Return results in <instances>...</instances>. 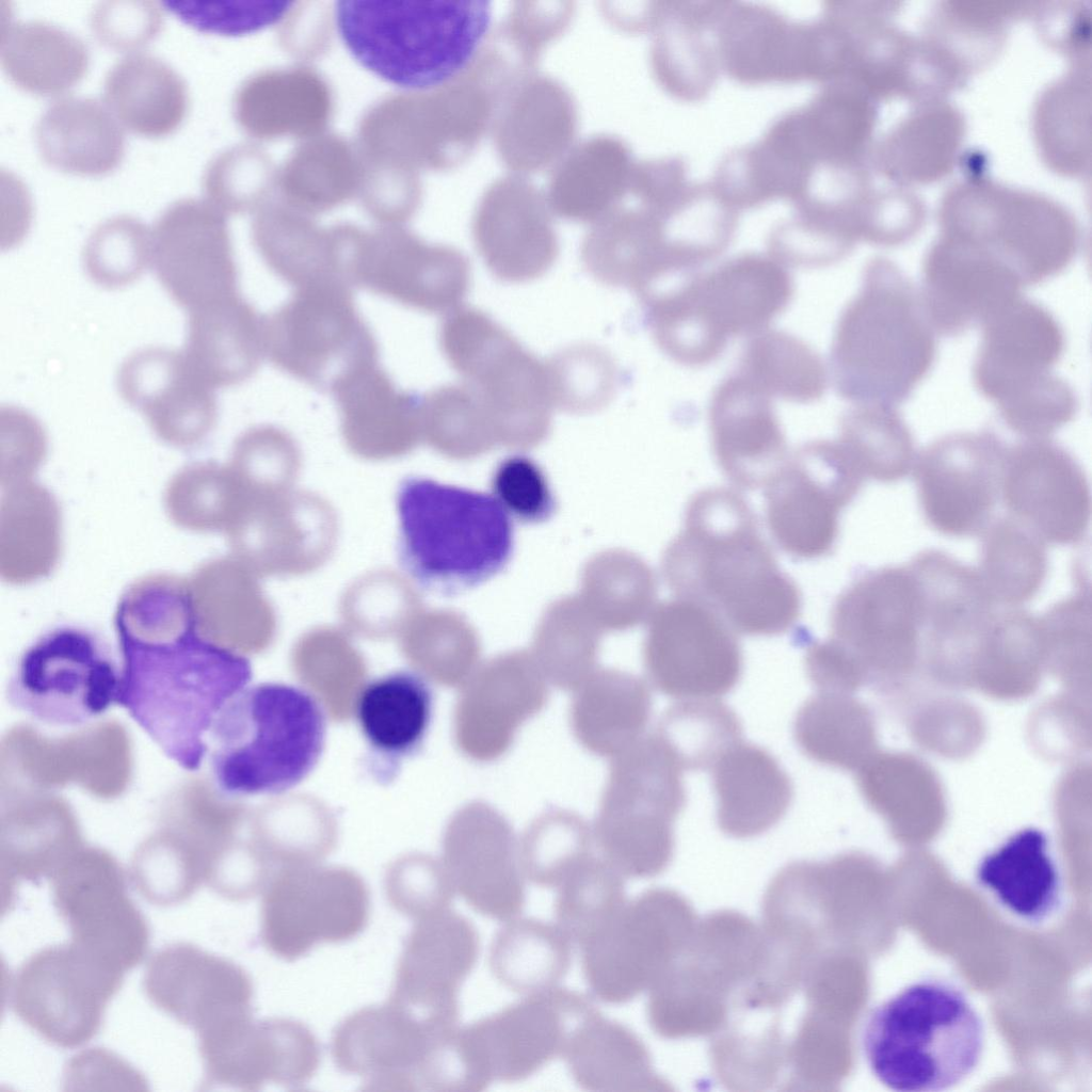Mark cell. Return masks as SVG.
<instances>
[{
    "mask_svg": "<svg viewBox=\"0 0 1092 1092\" xmlns=\"http://www.w3.org/2000/svg\"><path fill=\"white\" fill-rule=\"evenodd\" d=\"M457 1025L428 1024L387 1000L344 1018L333 1033L332 1056L341 1071L360 1077L366 1090H419L429 1053Z\"/></svg>",
    "mask_w": 1092,
    "mask_h": 1092,
    "instance_id": "28",
    "label": "cell"
},
{
    "mask_svg": "<svg viewBox=\"0 0 1092 1092\" xmlns=\"http://www.w3.org/2000/svg\"><path fill=\"white\" fill-rule=\"evenodd\" d=\"M617 226L595 231L584 245L583 260L597 279L633 287L663 258L660 224L648 215Z\"/></svg>",
    "mask_w": 1092,
    "mask_h": 1092,
    "instance_id": "51",
    "label": "cell"
},
{
    "mask_svg": "<svg viewBox=\"0 0 1092 1092\" xmlns=\"http://www.w3.org/2000/svg\"><path fill=\"white\" fill-rule=\"evenodd\" d=\"M1000 495L1009 516L1045 544L1076 545L1091 518L1090 486L1081 465L1048 438L1007 446Z\"/></svg>",
    "mask_w": 1092,
    "mask_h": 1092,
    "instance_id": "22",
    "label": "cell"
},
{
    "mask_svg": "<svg viewBox=\"0 0 1092 1092\" xmlns=\"http://www.w3.org/2000/svg\"><path fill=\"white\" fill-rule=\"evenodd\" d=\"M106 106L126 129L160 138L172 133L188 108L187 85L162 59L146 52L116 61L103 80Z\"/></svg>",
    "mask_w": 1092,
    "mask_h": 1092,
    "instance_id": "37",
    "label": "cell"
},
{
    "mask_svg": "<svg viewBox=\"0 0 1092 1092\" xmlns=\"http://www.w3.org/2000/svg\"><path fill=\"white\" fill-rule=\"evenodd\" d=\"M479 949L476 927L460 913L448 909L417 919L388 1000L427 1022L459 1023V991Z\"/></svg>",
    "mask_w": 1092,
    "mask_h": 1092,
    "instance_id": "25",
    "label": "cell"
},
{
    "mask_svg": "<svg viewBox=\"0 0 1092 1092\" xmlns=\"http://www.w3.org/2000/svg\"><path fill=\"white\" fill-rule=\"evenodd\" d=\"M973 369L979 392L996 408L1047 385L1064 351V334L1042 305L1019 296L982 324Z\"/></svg>",
    "mask_w": 1092,
    "mask_h": 1092,
    "instance_id": "26",
    "label": "cell"
},
{
    "mask_svg": "<svg viewBox=\"0 0 1092 1092\" xmlns=\"http://www.w3.org/2000/svg\"><path fill=\"white\" fill-rule=\"evenodd\" d=\"M35 142L48 165L77 175L108 174L125 152L121 124L106 105L85 96L49 105L36 122Z\"/></svg>",
    "mask_w": 1092,
    "mask_h": 1092,
    "instance_id": "34",
    "label": "cell"
},
{
    "mask_svg": "<svg viewBox=\"0 0 1092 1092\" xmlns=\"http://www.w3.org/2000/svg\"><path fill=\"white\" fill-rule=\"evenodd\" d=\"M164 11L154 1H103L89 17L93 35L115 50H134L161 31Z\"/></svg>",
    "mask_w": 1092,
    "mask_h": 1092,
    "instance_id": "60",
    "label": "cell"
},
{
    "mask_svg": "<svg viewBox=\"0 0 1092 1092\" xmlns=\"http://www.w3.org/2000/svg\"><path fill=\"white\" fill-rule=\"evenodd\" d=\"M792 294L784 264L770 255L744 253L667 291L657 300V310L673 347L706 365L730 337L767 330Z\"/></svg>",
    "mask_w": 1092,
    "mask_h": 1092,
    "instance_id": "8",
    "label": "cell"
},
{
    "mask_svg": "<svg viewBox=\"0 0 1092 1092\" xmlns=\"http://www.w3.org/2000/svg\"><path fill=\"white\" fill-rule=\"evenodd\" d=\"M325 735L322 707L305 689L283 682L247 686L208 733L212 781L232 798L285 792L315 769Z\"/></svg>",
    "mask_w": 1092,
    "mask_h": 1092,
    "instance_id": "6",
    "label": "cell"
},
{
    "mask_svg": "<svg viewBox=\"0 0 1092 1092\" xmlns=\"http://www.w3.org/2000/svg\"><path fill=\"white\" fill-rule=\"evenodd\" d=\"M124 973L69 942L43 948L13 975L10 1006L48 1043L75 1048L99 1031Z\"/></svg>",
    "mask_w": 1092,
    "mask_h": 1092,
    "instance_id": "11",
    "label": "cell"
},
{
    "mask_svg": "<svg viewBox=\"0 0 1092 1092\" xmlns=\"http://www.w3.org/2000/svg\"><path fill=\"white\" fill-rule=\"evenodd\" d=\"M331 394L344 432L357 440L405 437L421 420L422 396L398 388L379 364L353 373Z\"/></svg>",
    "mask_w": 1092,
    "mask_h": 1092,
    "instance_id": "45",
    "label": "cell"
},
{
    "mask_svg": "<svg viewBox=\"0 0 1092 1092\" xmlns=\"http://www.w3.org/2000/svg\"><path fill=\"white\" fill-rule=\"evenodd\" d=\"M656 44L658 75L673 94L698 99L714 84L720 66L717 51L700 27L669 10Z\"/></svg>",
    "mask_w": 1092,
    "mask_h": 1092,
    "instance_id": "52",
    "label": "cell"
},
{
    "mask_svg": "<svg viewBox=\"0 0 1092 1092\" xmlns=\"http://www.w3.org/2000/svg\"><path fill=\"white\" fill-rule=\"evenodd\" d=\"M117 387L157 436L171 445L194 446L215 423L214 388L183 351L155 347L132 353L121 366Z\"/></svg>",
    "mask_w": 1092,
    "mask_h": 1092,
    "instance_id": "30",
    "label": "cell"
},
{
    "mask_svg": "<svg viewBox=\"0 0 1092 1092\" xmlns=\"http://www.w3.org/2000/svg\"><path fill=\"white\" fill-rule=\"evenodd\" d=\"M856 241L844 223L797 211L771 230L768 244L785 267L817 268L842 259Z\"/></svg>",
    "mask_w": 1092,
    "mask_h": 1092,
    "instance_id": "56",
    "label": "cell"
},
{
    "mask_svg": "<svg viewBox=\"0 0 1092 1092\" xmlns=\"http://www.w3.org/2000/svg\"><path fill=\"white\" fill-rule=\"evenodd\" d=\"M264 316L240 293L189 311L184 354L214 389L241 384L264 355Z\"/></svg>",
    "mask_w": 1092,
    "mask_h": 1092,
    "instance_id": "33",
    "label": "cell"
},
{
    "mask_svg": "<svg viewBox=\"0 0 1092 1092\" xmlns=\"http://www.w3.org/2000/svg\"><path fill=\"white\" fill-rule=\"evenodd\" d=\"M793 736L810 759L841 769H852L871 742V727L865 708L839 693L820 692L799 709Z\"/></svg>",
    "mask_w": 1092,
    "mask_h": 1092,
    "instance_id": "48",
    "label": "cell"
},
{
    "mask_svg": "<svg viewBox=\"0 0 1092 1092\" xmlns=\"http://www.w3.org/2000/svg\"><path fill=\"white\" fill-rule=\"evenodd\" d=\"M717 822L728 836L748 838L774 826L793 797L789 776L765 749L737 742L712 766Z\"/></svg>",
    "mask_w": 1092,
    "mask_h": 1092,
    "instance_id": "32",
    "label": "cell"
},
{
    "mask_svg": "<svg viewBox=\"0 0 1092 1092\" xmlns=\"http://www.w3.org/2000/svg\"><path fill=\"white\" fill-rule=\"evenodd\" d=\"M432 707L427 680L400 670L369 680L356 696L354 714L371 754L396 768L421 746Z\"/></svg>",
    "mask_w": 1092,
    "mask_h": 1092,
    "instance_id": "35",
    "label": "cell"
},
{
    "mask_svg": "<svg viewBox=\"0 0 1092 1092\" xmlns=\"http://www.w3.org/2000/svg\"><path fill=\"white\" fill-rule=\"evenodd\" d=\"M553 405L596 410L613 394L615 369L610 357L591 347L562 352L546 365Z\"/></svg>",
    "mask_w": 1092,
    "mask_h": 1092,
    "instance_id": "57",
    "label": "cell"
},
{
    "mask_svg": "<svg viewBox=\"0 0 1092 1092\" xmlns=\"http://www.w3.org/2000/svg\"><path fill=\"white\" fill-rule=\"evenodd\" d=\"M493 496L511 518L537 524L556 510L555 496L542 468L521 454L504 459L492 477Z\"/></svg>",
    "mask_w": 1092,
    "mask_h": 1092,
    "instance_id": "58",
    "label": "cell"
},
{
    "mask_svg": "<svg viewBox=\"0 0 1092 1092\" xmlns=\"http://www.w3.org/2000/svg\"><path fill=\"white\" fill-rule=\"evenodd\" d=\"M742 668L739 641L716 612L686 598L663 608L647 649L658 690L682 700L716 698L734 689Z\"/></svg>",
    "mask_w": 1092,
    "mask_h": 1092,
    "instance_id": "21",
    "label": "cell"
},
{
    "mask_svg": "<svg viewBox=\"0 0 1092 1092\" xmlns=\"http://www.w3.org/2000/svg\"><path fill=\"white\" fill-rule=\"evenodd\" d=\"M736 713L716 698L685 700L660 720L657 737L681 770L710 768L740 741Z\"/></svg>",
    "mask_w": 1092,
    "mask_h": 1092,
    "instance_id": "49",
    "label": "cell"
},
{
    "mask_svg": "<svg viewBox=\"0 0 1092 1092\" xmlns=\"http://www.w3.org/2000/svg\"><path fill=\"white\" fill-rule=\"evenodd\" d=\"M83 263L92 280L101 287L130 285L151 264L150 229L131 215L106 220L90 235Z\"/></svg>",
    "mask_w": 1092,
    "mask_h": 1092,
    "instance_id": "53",
    "label": "cell"
},
{
    "mask_svg": "<svg viewBox=\"0 0 1092 1092\" xmlns=\"http://www.w3.org/2000/svg\"><path fill=\"white\" fill-rule=\"evenodd\" d=\"M557 888L556 924L579 946L605 929L627 901L623 877L605 860L587 858Z\"/></svg>",
    "mask_w": 1092,
    "mask_h": 1092,
    "instance_id": "50",
    "label": "cell"
},
{
    "mask_svg": "<svg viewBox=\"0 0 1092 1092\" xmlns=\"http://www.w3.org/2000/svg\"><path fill=\"white\" fill-rule=\"evenodd\" d=\"M935 354V332L919 293L888 259L869 261L832 342L837 392L855 405L894 407L927 376Z\"/></svg>",
    "mask_w": 1092,
    "mask_h": 1092,
    "instance_id": "4",
    "label": "cell"
},
{
    "mask_svg": "<svg viewBox=\"0 0 1092 1092\" xmlns=\"http://www.w3.org/2000/svg\"><path fill=\"white\" fill-rule=\"evenodd\" d=\"M771 399L736 372L720 383L710 400L708 421L717 463L741 489L766 484L789 455Z\"/></svg>",
    "mask_w": 1092,
    "mask_h": 1092,
    "instance_id": "31",
    "label": "cell"
},
{
    "mask_svg": "<svg viewBox=\"0 0 1092 1092\" xmlns=\"http://www.w3.org/2000/svg\"><path fill=\"white\" fill-rule=\"evenodd\" d=\"M981 534L977 571L996 606L1031 600L1047 576L1046 544L1009 515L991 520Z\"/></svg>",
    "mask_w": 1092,
    "mask_h": 1092,
    "instance_id": "44",
    "label": "cell"
},
{
    "mask_svg": "<svg viewBox=\"0 0 1092 1092\" xmlns=\"http://www.w3.org/2000/svg\"><path fill=\"white\" fill-rule=\"evenodd\" d=\"M184 22L206 32L237 35L256 32L283 20L293 2L287 1H167L163 3Z\"/></svg>",
    "mask_w": 1092,
    "mask_h": 1092,
    "instance_id": "59",
    "label": "cell"
},
{
    "mask_svg": "<svg viewBox=\"0 0 1092 1092\" xmlns=\"http://www.w3.org/2000/svg\"><path fill=\"white\" fill-rule=\"evenodd\" d=\"M51 888L70 942L124 974L144 959L149 927L114 866L101 860L80 862L59 873Z\"/></svg>",
    "mask_w": 1092,
    "mask_h": 1092,
    "instance_id": "24",
    "label": "cell"
},
{
    "mask_svg": "<svg viewBox=\"0 0 1092 1092\" xmlns=\"http://www.w3.org/2000/svg\"><path fill=\"white\" fill-rule=\"evenodd\" d=\"M151 232V267L163 289L191 311L238 294V269L223 215L205 200L168 205Z\"/></svg>",
    "mask_w": 1092,
    "mask_h": 1092,
    "instance_id": "20",
    "label": "cell"
},
{
    "mask_svg": "<svg viewBox=\"0 0 1092 1092\" xmlns=\"http://www.w3.org/2000/svg\"><path fill=\"white\" fill-rule=\"evenodd\" d=\"M335 21L370 73L404 90L433 91L477 68L495 18L485 1H339Z\"/></svg>",
    "mask_w": 1092,
    "mask_h": 1092,
    "instance_id": "3",
    "label": "cell"
},
{
    "mask_svg": "<svg viewBox=\"0 0 1092 1092\" xmlns=\"http://www.w3.org/2000/svg\"><path fill=\"white\" fill-rule=\"evenodd\" d=\"M668 260L678 270L696 272L728 245L737 224V208L712 186H689L655 214Z\"/></svg>",
    "mask_w": 1092,
    "mask_h": 1092,
    "instance_id": "43",
    "label": "cell"
},
{
    "mask_svg": "<svg viewBox=\"0 0 1092 1092\" xmlns=\"http://www.w3.org/2000/svg\"><path fill=\"white\" fill-rule=\"evenodd\" d=\"M925 603L910 566L868 571L836 598L831 639L864 671L911 662L925 631Z\"/></svg>",
    "mask_w": 1092,
    "mask_h": 1092,
    "instance_id": "15",
    "label": "cell"
},
{
    "mask_svg": "<svg viewBox=\"0 0 1092 1092\" xmlns=\"http://www.w3.org/2000/svg\"><path fill=\"white\" fill-rule=\"evenodd\" d=\"M121 667L93 633L59 627L20 656L6 687L9 703L33 721L76 728L117 704Z\"/></svg>",
    "mask_w": 1092,
    "mask_h": 1092,
    "instance_id": "10",
    "label": "cell"
},
{
    "mask_svg": "<svg viewBox=\"0 0 1092 1092\" xmlns=\"http://www.w3.org/2000/svg\"><path fill=\"white\" fill-rule=\"evenodd\" d=\"M677 903L665 890L626 901L616 917L581 944L585 981L596 998L624 1003L649 987L671 965Z\"/></svg>",
    "mask_w": 1092,
    "mask_h": 1092,
    "instance_id": "19",
    "label": "cell"
},
{
    "mask_svg": "<svg viewBox=\"0 0 1092 1092\" xmlns=\"http://www.w3.org/2000/svg\"><path fill=\"white\" fill-rule=\"evenodd\" d=\"M562 1058L574 1081L589 1091L656 1089L647 1050L626 1026L595 1010L571 1034Z\"/></svg>",
    "mask_w": 1092,
    "mask_h": 1092,
    "instance_id": "40",
    "label": "cell"
},
{
    "mask_svg": "<svg viewBox=\"0 0 1092 1092\" xmlns=\"http://www.w3.org/2000/svg\"><path fill=\"white\" fill-rule=\"evenodd\" d=\"M836 440L865 479L895 483L913 471V435L894 407L855 405L842 416Z\"/></svg>",
    "mask_w": 1092,
    "mask_h": 1092,
    "instance_id": "47",
    "label": "cell"
},
{
    "mask_svg": "<svg viewBox=\"0 0 1092 1092\" xmlns=\"http://www.w3.org/2000/svg\"><path fill=\"white\" fill-rule=\"evenodd\" d=\"M805 669L812 684L825 693L846 694L854 690L864 676L860 665L831 639L808 646Z\"/></svg>",
    "mask_w": 1092,
    "mask_h": 1092,
    "instance_id": "64",
    "label": "cell"
},
{
    "mask_svg": "<svg viewBox=\"0 0 1092 1092\" xmlns=\"http://www.w3.org/2000/svg\"><path fill=\"white\" fill-rule=\"evenodd\" d=\"M977 880L1014 916L1041 922L1061 902V882L1047 851L1045 836L1035 830L1018 833L978 866Z\"/></svg>",
    "mask_w": 1092,
    "mask_h": 1092,
    "instance_id": "38",
    "label": "cell"
},
{
    "mask_svg": "<svg viewBox=\"0 0 1092 1092\" xmlns=\"http://www.w3.org/2000/svg\"><path fill=\"white\" fill-rule=\"evenodd\" d=\"M1023 287L991 253L947 235L924 260L919 298L934 332L957 336L1022 296Z\"/></svg>",
    "mask_w": 1092,
    "mask_h": 1092,
    "instance_id": "27",
    "label": "cell"
},
{
    "mask_svg": "<svg viewBox=\"0 0 1092 1092\" xmlns=\"http://www.w3.org/2000/svg\"><path fill=\"white\" fill-rule=\"evenodd\" d=\"M595 1010L582 994L558 986L524 996L463 1030L473 1059L489 1083L516 1082L562 1057L575 1028Z\"/></svg>",
    "mask_w": 1092,
    "mask_h": 1092,
    "instance_id": "18",
    "label": "cell"
},
{
    "mask_svg": "<svg viewBox=\"0 0 1092 1092\" xmlns=\"http://www.w3.org/2000/svg\"><path fill=\"white\" fill-rule=\"evenodd\" d=\"M664 569L677 594L742 635H781L801 614L797 583L780 568L749 503L729 488H705L690 499Z\"/></svg>",
    "mask_w": 1092,
    "mask_h": 1092,
    "instance_id": "2",
    "label": "cell"
},
{
    "mask_svg": "<svg viewBox=\"0 0 1092 1092\" xmlns=\"http://www.w3.org/2000/svg\"><path fill=\"white\" fill-rule=\"evenodd\" d=\"M984 1046L981 1018L954 985L924 980L870 1013L863 1048L872 1074L896 1091L953 1087L978 1065Z\"/></svg>",
    "mask_w": 1092,
    "mask_h": 1092,
    "instance_id": "7",
    "label": "cell"
},
{
    "mask_svg": "<svg viewBox=\"0 0 1092 1092\" xmlns=\"http://www.w3.org/2000/svg\"><path fill=\"white\" fill-rule=\"evenodd\" d=\"M264 355L279 370L332 392L353 373L379 364V344L357 310L352 287L330 278L299 288L264 316Z\"/></svg>",
    "mask_w": 1092,
    "mask_h": 1092,
    "instance_id": "9",
    "label": "cell"
},
{
    "mask_svg": "<svg viewBox=\"0 0 1092 1092\" xmlns=\"http://www.w3.org/2000/svg\"><path fill=\"white\" fill-rule=\"evenodd\" d=\"M0 62L19 89L53 96L77 84L86 74L90 53L70 31L41 19L11 22L2 30Z\"/></svg>",
    "mask_w": 1092,
    "mask_h": 1092,
    "instance_id": "39",
    "label": "cell"
},
{
    "mask_svg": "<svg viewBox=\"0 0 1092 1092\" xmlns=\"http://www.w3.org/2000/svg\"><path fill=\"white\" fill-rule=\"evenodd\" d=\"M455 894L447 869L434 863L396 869L386 881L390 904L416 920L450 909Z\"/></svg>",
    "mask_w": 1092,
    "mask_h": 1092,
    "instance_id": "61",
    "label": "cell"
},
{
    "mask_svg": "<svg viewBox=\"0 0 1092 1092\" xmlns=\"http://www.w3.org/2000/svg\"><path fill=\"white\" fill-rule=\"evenodd\" d=\"M333 239L338 274L351 287L432 314L454 310L467 293L470 268L452 247L398 231Z\"/></svg>",
    "mask_w": 1092,
    "mask_h": 1092,
    "instance_id": "13",
    "label": "cell"
},
{
    "mask_svg": "<svg viewBox=\"0 0 1092 1092\" xmlns=\"http://www.w3.org/2000/svg\"><path fill=\"white\" fill-rule=\"evenodd\" d=\"M446 869L455 893L478 913L503 922L521 912L525 874L504 831L473 833L454 841Z\"/></svg>",
    "mask_w": 1092,
    "mask_h": 1092,
    "instance_id": "41",
    "label": "cell"
},
{
    "mask_svg": "<svg viewBox=\"0 0 1092 1092\" xmlns=\"http://www.w3.org/2000/svg\"><path fill=\"white\" fill-rule=\"evenodd\" d=\"M746 343L737 373L771 398L809 403L822 397L826 370L819 355L801 339L764 330Z\"/></svg>",
    "mask_w": 1092,
    "mask_h": 1092,
    "instance_id": "46",
    "label": "cell"
},
{
    "mask_svg": "<svg viewBox=\"0 0 1092 1092\" xmlns=\"http://www.w3.org/2000/svg\"><path fill=\"white\" fill-rule=\"evenodd\" d=\"M572 944L557 924L514 917L503 921L489 949V968L505 989L523 996L559 986L572 963Z\"/></svg>",
    "mask_w": 1092,
    "mask_h": 1092,
    "instance_id": "42",
    "label": "cell"
},
{
    "mask_svg": "<svg viewBox=\"0 0 1092 1092\" xmlns=\"http://www.w3.org/2000/svg\"><path fill=\"white\" fill-rule=\"evenodd\" d=\"M451 367L482 400L493 423L547 422L553 402L546 365L485 314L470 308L439 332Z\"/></svg>",
    "mask_w": 1092,
    "mask_h": 1092,
    "instance_id": "14",
    "label": "cell"
},
{
    "mask_svg": "<svg viewBox=\"0 0 1092 1092\" xmlns=\"http://www.w3.org/2000/svg\"><path fill=\"white\" fill-rule=\"evenodd\" d=\"M587 844L578 833H542L529 837L519 857L526 878L543 887L559 884L587 857Z\"/></svg>",
    "mask_w": 1092,
    "mask_h": 1092,
    "instance_id": "63",
    "label": "cell"
},
{
    "mask_svg": "<svg viewBox=\"0 0 1092 1092\" xmlns=\"http://www.w3.org/2000/svg\"><path fill=\"white\" fill-rule=\"evenodd\" d=\"M720 66L745 82L801 78L802 25L771 9H724L716 22Z\"/></svg>",
    "mask_w": 1092,
    "mask_h": 1092,
    "instance_id": "36",
    "label": "cell"
},
{
    "mask_svg": "<svg viewBox=\"0 0 1092 1092\" xmlns=\"http://www.w3.org/2000/svg\"><path fill=\"white\" fill-rule=\"evenodd\" d=\"M713 187L734 207L792 197L797 174L762 141L730 151L719 164Z\"/></svg>",
    "mask_w": 1092,
    "mask_h": 1092,
    "instance_id": "55",
    "label": "cell"
},
{
    "mask_svg": "<svg viewBox=\"0 0 1092 1092\" xmlns=\"http://www.w3.org/2000/svg\"><path fill=\"white\" fill-rule=\"evenodd\" d=\"M1006 447L990 432H960L917 453L913 472L929 527L951 537L984 530L1000 496Z\"/></svg>",
    "mask_w": 1092,
    "mask_h": 1092,
    "instance_id": "16",
    "label": "cell"
},
{
    "mask_svg": "<svg viewBox=\"0 0 1092 1092\" xmlns=\"http://www.w3.org/2000/svg\"><path fill=\"white\" fill-rule=\"evenodd\" d=\"M147 998L196 1033L252 1013L253 984L232 961L186 942L156 951L143 978Z\"/></svg>",
    "mask_w": 1092,
    "mask_h": 1092,
    "instance_id": "29",
    "label": "cell"
},
{
    "mask_svg": "<svg viewBox=\"0 0 1092 1092\" xmlns=\"http://www.w3.org/2000/svg\"><path fill=\"white\" fill-rule=\"evenodd\" d=\"M292 226L263 222L255 226L254 242L267 267L294 288L323 279H341L332 238Z\"/></svg>",
    "mask_w": 1092,
    "mask_h": 1092,
    "instance_id": "54",
    "label": "cell"
},
{
    "mask_svg": "<svg viewBox=\"0 0 1092 1092\" xmlns=\"http://www.w3.org/2000/svg\"><path fill=\"white\" fill-rule=\"evenodd\" d=\"M865 478L835 440H813L791 454L766 483V518L776 544L796 559L829 555L839 515Z\"/></svg>",
    "mask_w": 1092,
    "mask_h": 1092,
    "instance_id": "12",
    "label": "cell"
},
{
    "mask_svg": "<svg viewBox=\"0 0 1092 1092\" xmlns=\"http://www.w3.org/2000/svg\"><path fill=\"white\" fill-rule=\"evenodd\" d=\"M200 873L187 857L151 854L138 861L132 884L139 895L157 906H172L188 900L200 883Z\"/></svg>",
    "mask_w": 1092,
    "mask_h": 1092,
    "instance_id": "62",
    "label": "cell"
},
{
    "mask_svg": "<svg viewBox=\"0 0 1092 1092\" xmlns=\"http://www.w3.org/2000/svg\"><path fill=\"white\" fill-rule=\"evenodd\" d=\"M197 1039L207 1088L258 1091L266 1083L295 1088L308 1082L320 1063L314 1033L289 1018L240 1016Z\"/></svg>",
    "mask_w": 1092,
    "mask_h": 1092,
    "instance_id": "23",
    "label": "cell"
},
{
    "mask_svg": "<svg viewBox=\"0 0 1092 1092\" xmlns=\"http://www.w3.org/2000/svg\"><path fill=\"white\" fill-rule=\"evenodd\" d=\"M396 511L398 563L425 592L475 588L512 558V518L493 494L410 476L398 485Z\"/></svg>",
    "mask_w": 1092,
    "mask_h": 1092,
    "instance_id": "5",
    "label": "cell"
},
{
    "mask_svg": "<svg viewBox=\"0 0 1092 1092\" xmlns=\"http://www.w3.org/2000/svg\"><path fill=\"white\" fill-rule=\"evenodd\" d=\"M369 903L366 886L351 872H284L263 892L261 941L278 958L295 960L318 943L358 935L367 926Z\"/></svg>",
    "mask_w": 1092,
    "mask_h": 1092,
    "instance_id": "17",
    "label": "cell"
},
{
    "mask_svg": "<svg viewBox=\"0 0 1092 1092\" xmlns=\"http://www.w3.org/2000/svg\"><path fill=\"white\" fill-rule=\"evenodd\" d=\"M115 630L117 705L167 758L198 770L216 716L251 681V661L203 633L188 605L151 609Z\"/></svg>",
    "mask_w": 1092,
    "mask_h": 1092,
    "instance_id": "1",
    "label": "cell"
}]
</instances>
